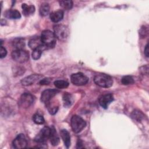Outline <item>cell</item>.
Returning <instances> with one entry per match:
<instances>
[{
	"label": "cell",
	"mask_w": 149,
	"mask_h": 149,
	"mask_svg": "<svg viewBox=\"0 0 149 149\" xmlns=\"http://www.w3.org/2000/svg\"><path fill=\"white\" fill-rule=\"evenodd\" d=\"M23 9V13L25 16H29L35 11V7L34 5H28L26 3H23L22 5Z\"/></svg>",
	"instance_id": "obj_19"
},
{
	"label": "cell",
	"mask_w": 149,
	"mask_h": 149,
	"mask_svg": "<svg viewBox=\"0 0 149 149\" xmlns=\"http://www.w3.org/2000/svg\"><path fill=\"white\" fill-rule=\"evenodd\" d=\"M63 105L65 107H69L73 103V100L72 95L68 93H65L62 97Z\"/></svg>",
	"instance_id": "obj_20"
},
{
	"label": "cell",
	"mask_w": 149,
	"mask_h": 149,
	"mask_svg": "<svg viewBox=\"0 0 149 149\" xmlns=\"http://www.w3.org/2000/svg\"><path fill=\"white\" fill-rule=\"evenodd\" d=\"M12 144L15 148H26L27 145V142L24 135L23 134H19L17 135V136L13 140Z\"/></svg>",
	"instance_id": "obj_10"
},
{
	"label": "cell",
	"mask_w": 149,
	"mask_h": 149,
	"mask_svg": "<svg viewBox=\"0 0 149 149\" xmlns=\"http://www.w3.org/2000/svg\"><path fill=\"white\" fill-rule=\"evenodd\" d=\"M131 116L134 120L139 122V121H140L144 118V115L143 114V113L141 111H136H136H134L132 113Z\"/></svg>",
	"instance_id": "obj_26"
},
{
	"label": "cell",
	"mask_w": 149,
	"mask_h": 149,
	"mask_svg": "<svg viewBox=\"0 0 149 149\" xmlns=\"http://www.w3.org/2000/svg\"><path fill=\"white\" fill-rule=\"evenodd\" d=\"M12 59L19 63L26 62L29 58V52L24 49H15L12 52Z\"/></svg>",
	"instance_id": "obj_6"
},
{
	"label": "cell",
	"mask_w": 149,
	"mask_h": 149,
	"mask_svg": "<svg viewBox=\"0 0 149 149\" xmlns=\"http://www.w3.org/2000/svg\"><path fill=\"white\" fill-rule=\"evenodd\" d=\"M29 46L33 50L41 48L45 49V47L43 45L42 43L41 37L38 36L33 37L31 38H30L29 41Z\"/></svg>",
	"instance_id": "obj_13"
},
{
	"label": "cell",
	"mask_w": 149,
	"mask_h": 149,
	"mask_svg": "<svg viewBox=\"0 0 149 149\" xmlns=\"http://www.w3.org/2000/svg\"><path fill=\"white\" fill-rule=\"evenodd\" d=\"M59 93V91L55 89H47L43 91L41 95V101L47 104Z\"/></svg>",
	"instance_id": "obj_9"
},
{
	"label": "cell",
	"mask_w": 149,
	"mask_h": 149,
	"mask_svg": "<svg viewBox=\"0 0 149 149\" xmlns=\"http://www.w3.org/2000/svg\"><path fill=\"white\" fill-rule=\"evenodd\" d=\"M7 54V51L5 47H3L2 45L1 46L0 48V58H3L6 56Z\"/></svg>",
	"instance_id": "obj_30"
},
{
	"label": "cell",
	"mask_w": 149,
	"mask_h": 149,
	"mask_svg": "<svg viewBox=\"0 0 149 149\" xmlns=\"http://www.w3.org/2000/svg\"><path fill=\"white\" fill-rule=\"evenodd\" d=\"M113 101V96L111 93L102 95L98 100L100 105L104 109L108 108V105Z\"/></svg>",
	"instance_id": "obj_11"
},
{
	"label": "cell",
	"mask_w": 149,
	"mask_h": 149,
	"mask_svg": "<svg viewBox=\"0 0 149 149\" xmlns=\"http://www.w3.org/2000/svg\"><path fill=\"white\" fill-rule=\"evenodd\" d=\"M4 16L10 19H17L21 17V15L18 10L10 9L4 12Z\"/></svg>",
	"instance_id": "obj_17"
},
{
	"label": "cell",
	"mask_w": 149,
	"mask_h": 149,
	"mask_svg": "<svg viewBox=\"0 0 149 149\" xmlns=\"http://www.w3.org/2000/svg\"><path fill=\"white\" fill-rule=\"evenodd\" d=\"M51 132V127L45 126L44 127L40 132L36 135L34 138V141L39 143H44L49 138Z\"/></svg>",
	"instance_id": "obj_8"
},
{
	"label": "cell",
	"mask_w": 149,
	"mask_h": 149,
	"mask_svg": "<svg viewBox=\"0 0 149 149\" xmlns=\"http://www.w3.org/2000/svg\"><path fill=\"white\" fill-rule=\"evenodd\" d=\"M51 144L54 146H57L59 143V137L54 126L51 127V132L49 138Z\"/></svg>",
	"instance_id": "obj_14"
},
{
	"label": "cell",
	"mask_w": 149,
	"mask_h": 149,
	"mask_svg": "<svg viewBox=\"0 0 149 149\" xmlns=\"http://www.w3.org/2000/svg\"><path fill=\"white\" fill-rule=\"evenodd\" d=\"M144 54L146 57H148V44H147V45L145 47Z\"/></svg>",
	"instance_id": "obj_32"
},
{
	"label": "cell",
	"mask_w": 149,
	"mask_h": 149,
	"mask_svg": "<svg viewBox=\"0 0 149 149\" xmlns=\"http://www.w3.org/2000/svg\"><path fill=\"white\" fill-rule=\"evenodd\" d=\"M33 120L34 121V122L36 124H38V125H41L43 124L45 122L44 118V117L41 115L39 113H35L33 116Z\"/></svg>",
	"instance_id": "obj_25"
},
{
	"label": "cell",
	"mask_w": 149,
	"mask_h": 149,
	"mask_svg": "<svg viewBox=\"0 0 149 149\" xmlns=\"http://www.w3.org/2000/svg\"><path fill=\"white\" fill-rule=\"evenodd\" d=\"M95 83L100 87L108 88L112 86L113 80L111 76L105 73H99L94 78Z\"/></svg>",
	"instance_id": "obj_2"
},
{
	"label": "cell",
	"mask_w": 149,
	"mask_h": 149,
	"mask_svg": "<svg viewBox=\"0 0 149 149\" xmlns=\"http://www.w3.org/2000/svg\"><path fill=\"white\" fill-rule=\"evenodd\" d=\"M122 83L124 85H129L132 84L134 83V79L133 78L129 75L123 76L121 79Z\"/></svg>",
	"instance_id": "obj_27"
},
{
	"label": "cell",
	"mask_w": 149,
	"mask_h": 149,
	"mask_svg": "<svg viewBox=\"0 0 149 149\" xmlns=\"http://www.w3.org/2000/svg\"><path fill=\"white\" fill-rule=\"evenodd\" d=\"M71 82L76 86H83L88 81V78L81 72L73 73L70 76Z\"/></svg>",
	"instance_id": "obj_7"
},
{
	"label": "cell",
	"mask_w": 149,
	"mask_h": 149,
	"mask_svg": "<svg viewBox=\"0 0 149 149\" xmlns=\"http://www.w3.org/2000/svg\"><path fill=\"white\" fill-rule=\"evenodd\" d=\"M148 28L146 27V26H143L141 27L140 31H139V34L141 38H145V37L148 34Z\"/></svg>",
	"instance_id": "obj_29"
},
{
	"label": "cell",
	"mask_w": 149,
	"mask_h": 149,
	"mask_svg": "<svg viewBox=\"0 0 149 149\" xmlns=\"http://www.w3.org/2000/svg\"><path fill=\"white\" fill-rule=\"evenodd\" d=\"M70 125L74 133H79L86 127V122L80 116L74 115H73L71 118Z\"/></svg>",
	"instance_id": "obj_4"
},
{
	"label": "cell",
	"mask_w": 149,
	"mask_h": 149,
	"mask_svg": "<svg viewBox=\"0 0 149 149\" xmlns=\"http://www.w3.org/2000/svg\"><path fill=\"white\" fill-rule=\"evenodd\" d=\"M51 81L49 78H44L40 81V84L41 85H48L51 83Z\"/></svg>",
	"instance_id": "obj_31"
},
{
	"label": "cell",
	"mask_w": 149,
	"mask_h": 149,
	"mask_svg": "<svg viewBox=\"0 0 149 149\" xmlns=\"http://www.w3.org/2000/svg\"><path fill=\"white\" fill-rule=\"evenodd\" d=\"M54 85L58 88L63 89L68 87L69 83L65 80H57L54 81Z\"/></svg>",
	"instance_id": "obj_23"
},
{
	"label": "cell",
	"mask_w": 149,
	"mask_h": 149,
	"mask_svg": "<svg viewBox=\"0 0 149 149\" xmlns=\"http://www.w3.org/2000/svg\"><path fill=\"white\" fill-rule=\"evenodd\" d=\"M50 101L47 103L46 105H47L49 113L51 115H54L57 112L58 110V105H57L55 103L51 102Z\"/></svg>",
	"instance_id": "obj_22"
},
{
	"label": "cell",
	"mask_w": 149,
	"mask_h": 149,
	"mask_svg": "<svg viewBox=\"0 0 149 149\" xmlns=\"http://www.w3.org/2000/svg\"><path fill=\"white\" fill-rule=\"evenodd\" d=\"M59 3L60 6L65 10H70L73 7V2L72 1H61Z\"/></svg>",
	"instance_id": "obj_24"
},
{
	"label": "cell",
	"mask_w": 149,
	"mask_h": 149,
	"mask_svg": "<svg viewBox=\"0 0 149 149\" xmlns=\"http://www.w3.org/2000/svg\"><path fill=\"white\" fill-rule=\"evenodd\" d=\"M41 40L45 48H54L56 44V37L54 33L49 30H45L42 31Z\"/></svg>",
	"instance_id": "obj_1"
},
{
	"label": "cell",
	"mask_w": 149,
	"mask_h": 149,
	"mask_svg": "<svg viewBox=\"0 0 149 149\" xmlns=\"http://www.w3.org/2000/svg\"><path fill=\"white\" fill-rule=\"evenodd\" d=\"M54 34L60 41H66L69 36V30L67 26L63 24H56L54 26Z\"/></svg>",
	"instance_id": "obj_3"
},
{
	"label": "cell",
	"mask_w": 149,
	"mask_h": 149,
	"mask_svg": "<svg viewBox=\"0 0 149 149\" xmlns=\"http://www.w3.org/2000/svg\"><path fill=\"white\" fill-rule=\"evenodd\" d=\"M12 46L16 49H23V48L25 46V42L24 40L21 37L15 38L12 42Z\"/></svg>",
	"instance_id": "obj_18"
},
{
	"label": "cell",
	"mask_w": 149,
	"mask_h": 149,
	"mask_svg": "<svg viewBox=\"0 0 149 149\" xmlns=\"http://www.w3.org/2000/svg\"><path fill=\"white\" fill-rule=\"evenodd\" d=\"M49 9H50V7L48 3H45V2L42 3L40 5V9H39V12L40 15L42 16H47L49 12Z\"/></svg>",
	"instance_id": "obj_21"
},
{
	"label": "cell",
	"mask_w": 149,
	"mask_h": 149,
	"mask_svg": "<svg viewBox=\"0 0 149 149\" xmlns=\"http://www.w3.org/2000/svg\"><path fill=\"white\" fill-rule=\"evenodd\" d=\"M61 138L64 143L65 146L69 148L70 146L71 142H70V136L69 133V132L66 129H62L60 132Z\"/></svg>",
	"instance_id": "obj_16"
},
{
	"label": "cell",
	"mask_w": 149,
	"mask_h": 149,
	"mask_svg": "<svg viewBox=\"0 0 149 149\" xmlns=\"http://www.w3.org/2000/svg\"><path fill=\"white\" fill-rule=\"evenodd\" d=\"M42 77V76L37 74H33L30 76H26L21 80V83L23 86H28L32 85L37 81L39 80Z\"/></svg>",
	"instance_id": "obj_12"
},
{
	"label": "cell",
	"mask_w": 149,
	"mask_h": 149,
	"mask_svg": "<svg viewBox=\"0 0 149 149\" xmlns=\"http://www.w3.org/2000/svg\"><path fill=\"white\" fill-rule=\"evenodd\" d=\"M50 19L54 23H57L62 20L63 17V12L62 10H58L52 12L49 15Z\"/></svg>",
	"instance_id": "obj_15"
},
{
	"label": "cell",
	"mask_w": 149,
	"mask_h": 149,
	"mask_svg": "<svg viewBox=\"0 0 149 149\" xmlns=\"http://www.w3.org/2000/svg\"><path fill=\"white\" fill-rule=\"evenodd\" d=\"M43 49H45L41 48H37V49H34L32 52V54H31L33 59L34 60L38 59L41 55Z\"/></svg>",
	"instance_id": "obj_28"
},
{
	"label": "cell",
	"mask_w": 149,
	"mask_h": 149,
	"mask_svg": "<svg viewBox=\"0 0 149 149\" xmlns=\"http://www.w3.org/2000/svg\"><path fill=\"white\" fill-rule=\"evenodd\" d=\"M34 101V96L29 93H23L20 97L18 105L22 108H27L30 107Z\"/></svg>",
	"instance_id": "obj_5"
}]
</instances>
